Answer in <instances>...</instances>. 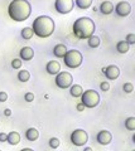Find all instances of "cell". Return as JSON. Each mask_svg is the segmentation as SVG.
I'll return each mask as SVG.
<instances>
[{
    "label": "cell",
    "instance_id": "4",
    "mask_svg": "<svg viewBox=\"0 0 135 151\" xmlns=\"http://www.w3.org/2000/svg\"><path fill=\"white\" fill-rule=\"evenodd\" d=\"M82 60H83V57L81 54V52H78L76 49L67 50L66 54H64V57H63L64 65L68 67V68H71V69L78 68L82 64Z\"/></svg>",
    "mask_w": 135,
    "mask_h": 151
},
{
    "label": "cell",
    "instance_id": "31",
    "mask_svg": "<svg viewBox=\"0 0 135 151\" xmlns=\"http://www.w3.org/2000/svg\"><path fill=\"white\" fill-rule=\"evenodd\" d=\"M8 100V94L5 92H0V102H5Z\"/></svg>",
    "mask_w": 135,
    "mask_h": 151
},
{
    "label": "cell",
    "instance_id": "7",
    "mask_svg": "<svg viewBox=\"0 0 135 151\" xmlns=\"http://www.w3.org/2000/svg\"><path fill=\"white\" fill-rule=\"evenodd\" d=\"M88 141V135L85 130L82 129H77L72 131L71 134V142L76 146H85L86 142Z\"/></svg>",
    "mask_w": 135,
    "mask_h": 151
},
{
    "label": "cell",
    "instance_id": "38",
    "mask_svg": "<svg viewBox=\"0 0 135 151\" xmlns=\"http://www.w3.org/2000/svg\"><path fill=\"white\" fill-rule=\"evenodd\" d=\"M134 151H135V150H134Z\"/></svg>",
    "mask_w": 135,
    "mask_h": 151
},
{
    "label": "cell",
    "instance_id": "17",
    "mask_svg": "<svg viewBox=\"0 0 135 151\" xmlns=\"http://www.w3.org/2000/svg\"><path fill=\"white\" fill-rule=\"evenodd\" d=\"M66 52H67V48L64 44H57L53 48V54H54V57H57V58H63Z\"/></svg>",
    "mask_w": 135,
    "mask_h": 151
},
{
    "label": "cell",
    "instance_id": "27",
    "mask_svg": "<svg viewBox=\"0 0 135 151\" xmlns=\"http://www.w3.org/2000/svg\"><path fill=\"white\" fill-rule=\"evenodd\" d=\"M49 146L52 149H57L58 146H59V140L57 137H52V139L49 140Z\"/></svg>",
    "mask_w": 135,
    "mask_h": 151
},
{
    "label": "cell",
    "instance_id": "33",
    "mask_svg": "<svg viewBox=\"0 0 135 151\" xmlns=\"http://www.w3.org/2000/svg\"><path fill=\"white\" fill-rule=\"evenodd\" d=\"M83 108H85V106H83L82 103H78V105H77V110L78 111H83Z\"/></svg>",
    "mask_w": 135,
    "mask_h": 151
},
{
    "label": "cell",
    "instance_id": "28",
    "mask_svg": "<svg viewBox=\"0 0 135 151\" xmlns=\"http://www.w3.org/2000/svg\"><path fill=\"white\" fill-rule=\"evenodd\" d=\"M126 43L129 45H131V44H135V34H133V33H130V34L126 35Z\"/></svg>",
    "mask_w": 135,
    "mask_h": 151
},
{
    "label": "cell",
    "instance_id": "2",
    "mask_svg": "<svg viewBox=\"0 0 135 151\" xmlns=\"http://www.w3.org/2000/svg\"><path fill=\"white\" fill-rule=\"evenodd\" d=\"M54 20L48 15H39L34 19L32 24V30L33 34H35L39 38H48L53 34L54 32Z\"/></svg>",
    "mask_w": 135,
    "mask_h": 151
},
{
    "label": "cell",
    "instance_id": "12",
    "mask_svg": "<svg viewBox=\"0 0 135 151\" xmlns=\"http://www.w3.org/2000/svg\"><path fill=\"white\" fill-rule=\"evenodd\" d=\"M45 70L52 74V76H56L59 73V70H61V64H59L57 60H49V62L47 63V65H45Z\"/></svg>",
    "mask_w": 135,
    "mask_h": 151
},
{
    "label": "cell",
    "instance_id": "23",
    "mask_svg": "<svg viewBox=\"0 0 135 151\" xmlns=\"http://www.w3.org/2000/svg\"><path fill=\"white\" fill-rule=\"evenodd\" d=\"M30 78V73L28 72L27 69H22L19 70V73H18V79H19L20 82H28Z\"/></svg>",
    "mask_w": 135,
    "mask_h": 151
},
{
    "label": "cell",
    "instance_id": "9",
    "mask_svg": "<svg viewBox=\"0 0 135 151\" xmlns=\"http://www.w3.org/2000/svg\"><path fill=\"white\" fill-rule=\"evenodd\" d=\"M114 10L119 17H128L129 14L131 13V5H130L128 1H120L116 4Z\"/></svg>",
    "mask_w": 135,
    "mask_h": 151
},
{
    "label": "cell",
    "instance_id": "11",
    "mask_svg": "<svg viewBox=\"0 0 135 151\" xmlns=\"http://www.w3.org/2000/svg\"><path fill=\"white\" fill-rule=\"evenodd\" d=\"M96 141L100 145H104V146L109 145L111 141H113V135H111V132L108 130H101L96 136Z\"/></svg>",
    "mask_w": 135,
    "mask_h": 151
},
{
    "label": "cell",
    "instance_id": "37",
    "mask_svg": "<svg viewBox=\"0 0 135 151\" xmlns=\"http://www.w3.org/2000/svg\"><path fill=\"white\" fill-rule=\"evenodd\" d=\"M0 151H1V150H0Z\"/></svg>",
    "mask_w": 135,
    "mask_h": 151
},
{
    "label": "cell",
    "instance_id": "14",
    "mask_svg": "<svg viewBox=\"0 0 135 151\" xmlns=\"http://www.w3.org/2000/svg\"><path fill=\"white\" fill-rule=\"evenodd\" d=\"M39 137V131L34 129V127H30V129H28L25 131V139L28 141H32V142H34L35 140H38Z\"/></svg>",
    "mask_w": 135,
    "mask_h": 151
},
{
    "label": "cell",
    "instance_id": "24",
    "mask_svg": "<svg viewBox=\"0 0 135 151\" xmlns=\"http://www.w3.org/2000/svg\"><path fill=\"white\" fill-rule=\"evenodd\" d=\"M125 127L129 131H134L135 130V117H128L125 120Z\"/></svg>",
    "mask_w": 135,
    "mask_h": 151
},
{
    "label": "cell",
    "instance_id": "1",
    "mask_svg": "<svg viewBox=\"0 0 135 151\" xmlns=\"http://www.w3.org/2000/svg\"><path fill=\"white\" fill-rule=\"evenodd\" d=\"M32 6L28 0H13L8 6V14L14 22H24L30 17Z\"/></svg>",
    "mask_w": 135,
    "mask_h": 151
},
{
    "label": "cell",
    "instance_id": "8",
    "mask_svg": "<svg viewBox=\"0 0 135 151\" xmlns=\"http://www.w3.org/2000/svg\"><path fill=\"white\" fill-rule=\"evenodd\" d=\"M74 6L73 0H56L54 1V8L57 13L59 14H68L72 12Z\"/></svg>",
    "mask_w": 135,
    "mask_h": 151
},
{
    "label": "cell",
    "instance_id": "3",
    "mask_svg": "<svg viewBox=\"0 0 135 151\" xmlns=\"http://www.w3.org/2000/svg\"><path fill=\"white\" fill-rule=\"evenodd\" d=\"M96 29V25L94 20L88 17H81L77 20H74L72 25V30L74 37L78 39H88L91 35H94Z\"/></svg>",
    "mask_w": 135,
    "mask_h": 151
},
{
    "label": "cell",
    "instance_id": "30",
    "mask_svg": "<svg viewBox=\"0 0 135 151\" xmlns=\"http://www.w3.org/2000/svg\"><path fill=\"white\" fill-rule=\"evenodd\" d=\"M100 88H101V91H104V92H108L109 89H110V84H109V82H106V81H104L101 84H100Z\"/></svg>",
    "mask_w": 135,
    "mask_h": 151
},
{
    "label": "cell",
    "instance_id": "36",
    "mask_svg": "<svg viewBox=\"0 0 135 151\" xmlns=\"http://www.w3.org/2000/svg\"><path fill=\"white\" fill-rule=\"evenodd\" d=\"M83 151H92V149L91 147H85V150H83Z\"/></svg>",
    "mask_w": 135,
    "mask_h": 151
},
{
    "label": "cell",
    "instance_id": "35",
    "mask_svg": "<svg viewBox=\"0 0 135 151\" xmlns=\"http://www.w3.org/2000/svg\"><path fill=\"white\" fill-rule=\"evenodd\" d=\"M20 151H34V150H32V149H29V147H25V149H23V150H20Z\"/></svg>",
    "mask_w": 135,
    "mask_h": 151
},
{
    "label": "cell",
    "instance_id": "32",
    "mask_svg": "<svg viewBox=\"0 0 135 151\" xmlns=\"http://www.w3.org/2000/svg\"><path fill=\"white\" fill-rule=\"evenodd\" d=\"M5 141H6V134L1 132L0 134V142H5Z\"/></svg>",
    "mask_w": 135,
    "mask_h": 151
},
{
    "label": "cell",
    "instance_id": "19",
    "mask_svg": "<svg viewBox=\"0 0 135 151\" xmlns=\"http://www.w3.org/2000/svg\"><path fill=\"white\" fill-rule=\"evenodd\" d=\"M129 47L130 45L125 40H120V42H118V44H116V50L121 54H125L129 52Z\"/></svg>",
    "mask_w": 135,
    "mask_h": 151
},
{
    "label": "cell",
    "instance_id": "26",
    "mask_svg": "<svg viewBox=\"0 0 135 151\" xmlns=\"http://www.w3.org/2000/svg\"><path fill=\"white\" fill-rule=\"evenodd\" d=\"M123 89L126 93H131L134 91V86H133V83H130V82H126V83H124V86H123Z\"/></svg>",
    "mask_w": 135,
    "mask_h": 151
},
{
    "label": "cell",
    "instance_id": "15",
    "mask_svg": "<svg viewBox=\"0 0 135 151\" xmlns=\"http://www.w3.org/2000/svg\"><path fill=\"white\" fill-rule=\"evenodd\" d=\"M100 12L104 14V15H109V14H111V13L114 12V4L111 3V1H104V3H101Z\"/></svg>",
    "mask_w": 135,
    "mask_h": 151
},
{
    "label": "cell",
    "instance_id": "29",
    "mask_svg": "<svg viewBox=\"0 0 135 151\" xmlns=\"http://www.w3.org/2000/svg\"><path fill=\"white\" fill-rule=\"evenodd\" d=\"M24 100L27 102H32V101H34V94L32 93V92H27L24 94Z\"/></svg>",
    "mask_w": 135,
    "mask_h": 151
},
{
    "label": "cell",
    "instance_id": "22",
    "mask_svg": "<svg viewBox=\"0 0 135 151\" xmlns=\"http://www.w3.org/2000/svg\"><path fill=\"white\" fill-rule=\"evenodd\" d=\"M33 30H32V28L29 27H25V28H23L22 29V38L23 39H25V40H29L32 39V37H33Z\"/></svg>",
    "mask_w": 135,
    "mask_h": 151
},
{
    "label": "cell",
    "instance_id": "10",
    "mask_svg": "<svg viewBox=\"0 0 135 151\" xmlns=\"http://www.w3.org/2000/svg\"><path fill=\"white\" fill-rule=\"evenodd\" d=\"M102 72H104V74L106 76V78L110 79V81H114V79H116L120 76L119 67H116L114 64L108 65L106 68H102Z\"/></svg>",
    "mask_w": 135,
    "mask_h": 151
},
{
    "label": "cell",
    "instance_id": "13",
    "mask_svg": "<svg viewBox=\"0 0 135 151\" xmlns=\"http://www.w3.org/2000/svg\"><path fill=\"white\" fill-rule=\"evenodd\" d=\"M19 55H20L22 60H32L34 57V50L32 49L30 47H24V48L20 49Z\"/></svg>",
    "mask_w": 135,
    "mask_h": 151
},
{
    "label": "cell",
    "instance_id": "18",
    "mask_svg": "<svg viewBox=\"0 0 135 151\" xmlns=\"http://www.w3.org/2000/svg\"><path fill=\"white\" fill-rule=\"evenodd\" d=\"M69 93H71L72 97L78 98V97H81V94L83 93V88L80 84H72V86L69 87Z\"/></svg>",
    "mask_w": 135,
    "mask_h": 151
},
{
    "label": "cell",
    "instance_id": "16",
    "mask_svg": "<svg viewBox=\"0 0 135 151\" xmlns=\"http://www.w3.org/2000/svg\"><path fill=\"white\" fill-rule=\"evenodd\" d=\"M6 141L10 145H18L20 142V135L17 131H12L6 135Z\"/></svg>",
    "mask_w": 135,
    "mask_h": 151
},
{
    "label": "cell",
    "instance_id": "34",
    "mask_svg": "<svg viewBox=\"0 0 135 151\" xmlns=\"http://www.w3.org/2000/svg\"><path fill=\"white\" fill-rule=\"evenodd\" d=\"M4 113H5L6 116H10V115H12V112H10V110H9V108H6L5 112H4Z\"/></svg>",
    "mask_w": 135,
    "mask_h": 151
},
{
    "label": "cell",
    "instance_id": "6",
    "mask_svg": "<svg viewBox=\"0 0 135 151\" xmlns=\"http://www.w3.org/2000/svg\"><path fill=\"white\" fill-rule=\"evenodd\" d=\"M56 86L59 87L61 89H66L72 86L73 77L71 73L68 72H59L58 74H56Z\"/></svg>",
    "mask_w": 135,
    "mask_h": 151
},
{
    "label": "cell",
    "instance_id": "20",
    "mask_svg": "<svg viewBox=\"0 0 135 151\" xmlns=\"http://www.w3.org/2000/svg\"><path fill=\"white\" fill-rule=\"evenodd\" d=\"M73 1L77 5V8L82 9V10H86L92 5V0H73Z\"/></svg>",
    "mask_w": 135,
    "mask_h": 151
},
{
    "label": "cell",
    "instance_id": "25",
    "mask_svg": "<svg viewBox=\"0 0 135 151\" xmlns=\"http://www.w3.org/2000/svg\"><path fill=\"white\" fill-rule=\"evenodd\" d=\"M22 63H23V60L19 59V58H14L12 60V67L14 69H20L22 68Z\"/></svg>",
    "mask_w": 135,
    "mask_h": 151
},
{
    "label": "cell",
    "instance_id": "21",
    "mask_svg": "<svg viewBox=\"0 0 135 151\" xmlns=\"http://www.w3.org/2000/svg\"><path fill=\"white\" fill-rule=\"evenodd\" d=\"M100 38L96 37V35H91L90 38L87 39V44L90 48H97V47L100 45Z\"/></svg>",
    "mask_w": 135,
    "mask_h": 151
},
{
    "label": "cell",
    "instance_id": "5",
    "mask_svg": "<svg viewBox=\"0 0 135 151\" xmlns=\"http://www.w3.org/2000/svg\"><path fill=\"white\" fill-rule=\"evenodd\" d=\"M81 103L87 108H94L100 103V94L95 89H87L81 94Z\"/></svg>",
    "mask_w": 135,
    "mask_h": 151
}]
</instances>
